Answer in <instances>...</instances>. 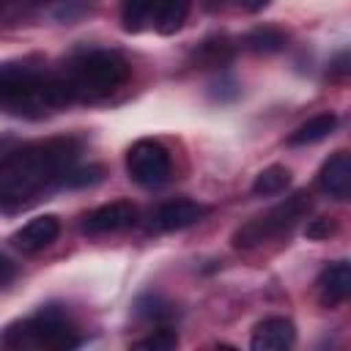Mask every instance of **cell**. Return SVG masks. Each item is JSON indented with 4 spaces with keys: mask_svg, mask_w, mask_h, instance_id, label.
<instances>
[{
    "mask_svg": "<svg viewBox=\"0 0 351 351\" xmlns=\"http://www.w3.org/2000/svg\"><path fill=\"white\" fill-rule=\"evenodd\" d=\"M82 143L71 134L22 143L0 159V208L25 211L58 186H66L69 170L77 165Z\"/></svg>",
    "mask_w": 351,
    "mask_h": 351,
    "instance_id": "cell-1",
    "label": "cell"
},
{
    "mask_svg": "<svg viewBox=\"0 0 351 351\" xmlns=\"http://www.w3.org/2000/svg\"><path fill=\"white\" fill-rule=\"evenodd\" d=\"M0 101L22 118H44L71 104L66 82L58 74L36 69L25 60L0 66Z\"/></svg>",
    "mask_w": 351,
    "mask_h": 351,
    "instance_id": "cell-2",
    "label": "cell"
},
{
    "mask_svg": "<svg viewBox=\"0 0 351 351\" xmlns=\"http://www.w3.org/2000/svg\"><path fill=\"white\" fill-rule=\"evenodd\" d=\"M71 101H99L129 80V63L115 49H85L60 71Z\"/></svg>",
    "mask_w": 351,
    "mask_h": 351,
    "instance_id": "cell-3",
    "label": "cell"
},
{
    "mask_svg": "<svg viewBox=\"0 0 351 351\" xmlns=\"http://www.w3.org/2000/svg\"><path fill=\"white\" fill-rule=\"evenodd\" d=\"M0 340L8 348H47V351H69L80 346L77 329L66 321V315L55 304L44 307L33 318L5 326Z\"/></svg>",
    "mask_w": 351,
    "mask_h": 351,
    "instance_id": "cell-4",
    "label": "cell"
},
{
    "mask_svg": "<svg viewBox=\"0 0 351 351\" xmlns=\"http://www.w3.org/2000/svg\"><path fill=\"white\" fill-rule=\"evenodd\" d=\"M310 211H313V197H310V192L299 189L291 197H285L282 203L271 206L266 214H258V217L247 219L241 228H236L230 241L236 250H252L263 241L288 236L296 228V222L304 219Z\"/></svg>",
    "mask_w": 351,
    "mask_h": 351,
    "instance_id": "cell-5",
    "label": "cell"
},
{
    "mask_svg": "<svg viewBox=\"0 0 351 351\" xmlns=\"http://www.w3.org/2000/svg\"><path fill=\"white\" fill-rule=\"evenodd\" d=\"M126 173L134 184L154 189L170 178V154L159 140H137L126 151Z\"/></svg>",
    "mask_w": 351,
    "mask_h": 351,
    "instance_id": "cell-6",
    "label": "cell"
},
{
    "mask_svg": "<svg viewBox=\"0 0 351 351\" xmlns=\"http://www.w3.org/2000/svg\"><path fill=\"white\" fill-rule=\"evenodd\" d=\"M206 214H208V206H203V203H197V200H189V197H178V200L159 203V206L148 214L145 228H148L151 233L184 230V228L200 222Z\"/></svg>",
    "mask_w": 351,
    "mask_h": 351,
    "instance_id": "cell-7",
    "label": "cell"
},
{
    "mask_svg": "<svg viewBox=\"0 0 351 351\" xmlns=\"http://www.w3.org/2000/svg\"><path fill=\"white\" fill-rule=\"evenodd\" d=\"M137 219H140V211L132 200H112V203H104V206L93 208L90 214H85L82 217V230L90 233V236L115 233V230L137 225Z\"/></svg>",
    "mask_w": 351,
    "mask_h": 351,
    "instance_id": "cell-8",
    "label": "cell"
},
{
    "mask_svg": "<svg viewBox=\"0 0 351 351\" xmlns=\"http://www.w3.org/2000/svg\"><path fill=\"white\" fill-rule=\"evenodd\" d=\"M315 293H318V302L324 307H337L348 299L351 293V266L348 261H335V263H326L315 280Z\"/></svg>",
    "mask_w": 351,
    "mask_h": 351,
    "instance_id": "cell-9",
    "label": "cell"
},
{
    "mask_svg": "<svg viewBox=\"0 0 351 351\" xmlns=\"http://www.w3.org/2000/svg\"><path fill=\"white\" fill-rule=\"evenodd\" d=\"M58 236H60V219L55 214H44V217H36L27 225H22L11 236V241L19 252L33 255V252H41L44 247H49Z\"/></svg>",
    "mask_w": 351,
    "mask_h": 351,
    "instance_id": "cell-10",
    "label": "cell"
},
{
    "mask_svg": "<svg viewBox=\"0 0 351 351\" xmlns=\"http://www.w3.org/2000/svg\"><path fill=\"white\" fill-rule=\"evenodd\" d=\"M296 343V326L291 318L282 315H271L263 318L255 329H252V340L250 348L252 351H285Z\"/></svg>",
    "mask_w": 351,
    "mask_h": 351,
    "instance_id": "cell-11",
    "label": "cell"
},
{
    "mask_svg": "<svg viewBox=\"0 0 351 351\" xmlns=\"http://www.w3.org/2000/svg\"><path fill=\"white\" fill-rule=\"evenodd\" d=\"M318 189L335 200H346L351 192V154L335 151L318 170Z\"/></svg>",
    "mask_w": 351,
    "mask_h": 351,
    "instance_id": "cell-12",
    "label": "cell"
},
{
    "mask_svg": "<svg viewBox=\"0 0 351 351\" xmlns=\"http://www.w3.org/2000/svg\"><path fill=\"white\" fill-rule=\"evenodd\" d=\"M233 55H236V47L225 33H214L192 49V60L203 69H222L233 60Z\"/></svg>",
    "mask_w": 351,
    "mask_h": 351,
    "instance_id": "cell-13",
    "label": "cell"
},
{
    "mask_svg": "<svg viewBox=\"0 0 351 351\" xmlns=\"http://www.w3.org/2000/svg\"><path fill=\"white\" fill-rule=\"evenodd\" d=\"M192 0H156V11H154V27L162 36H173L184 27L186 16H189Z\"/></svg>",
    "mask_w": 351,
    "mask_h": 351,
    "instance_id": "cell-14",
    "label": "cell"
},
{
    "mask_svg": "<svg viewBox=\"0 0 351 351\" xmlns=\"http://www.w3.org/2000/svg\"><path fill=\"white\" fill-rule=\"evenodd\" d=\"M337 126V115L335 112H318L310 121H304L299 129H293L288 134V145H313L324 137H329Z\"/></svg>",
    "mask_w": 351,
    "mask_h": 351,
    "instance_id": "cell-15",
    "label": "cell"
},
{
    "mask_svg": "<svg viewBox=\"0 0 351 351\" xmlns=\"http://www.w3.org/2000/svg\"><path fill=\"white\" fill-rule=\"evenodd\" d=\"M241 44H244L250 52H255V55H274V52L285 49L288 36H285L280 27H274V25H261V27L250 30V33L241 38Z\"/></svg>",
    "mask_w": 351,
    "mask_h": 351,
    "instance_id": "cell-16",
    "label": "cell"
},
{
    "mask_svg": "<svg viewBox=\"0 0 351 351\" xmlns=\"http://www.w3.org/2000/svg\"><path fill=\"white\" fill-rule=\"evenodd\" d=\"M156 0H123L121 3V25L126 33L145 30L148 22H154Z\"/></svg>",
    "mask_w": 351,
    "mask_h": 351,
    "instance_id": "cell-17",
    "label": "cell"
},
{
    "mask_svg": "<svg viewBox=\"0 0 351 351\" xmlns=\"http://www.w3.org/2000/svg\"><path fill=\"white\" fill-rule=\"evenodd\" d=\"M291 184V170L282 167V165H269L263 167L255 181H252V195L258 197H269V195H280L285 192V186Z\"/></svg>",
    "mask_w": 351,
    "mask_h": 351,
    "instance_id": "cell-18",
    "label": "cell"
},
{
    "mask_svg": "<svg viewBox=\"0 0 351 351\" xmlns=\"http://www.w3.org/2000/svg\"><path fill=\"white\" fill-rule=\"evenodd\" d=\"M134 313H137L143 321L162 324V321H167V318L176 315V307H173V302H167V299L159 296V293H143V296L134 302Z\"/></svg>",
    "mask_w": 351,
    "mask_h": 351,
    "instance_id": "cell-19",
    "label": "cell"
},
{
    "mask_svg": "<svg viewBox=\"0 0 351 351\" xmlns=\"http://www.w3.org/2000/svg\"><path fill=\"white\" fill-rule=\"evenodd\" d=\"M134 348H140V351H173V348H178V332L170 326H159L151 335L140 337L134 343Z\"/></svg>",
    "mask_w": 351,
    "mask_h": 351,
    "instance_id": "cell-20",
    "label": "cell"
},
{
    "mask_svg": "<svg viewBox=\"0 0 351 351\" xmlns=\"http://www.w3.org/2000/svg\"><path fill=\"white\" fill-rule=\"evenodd\" d=\"M101 165H88V167H71L66 176V186H85V184H96L101 178Z\"/></svg>",
    "mask_w": 351,
    "mask_h": 351,
    "instance_id": "cell-21",
    "label": "cell"
},
{
    "mask_svg": "<svg viewBox=\"0 0 351 351\" xmlns=\"http://www.w3.org/2000/svg\"><path fill=\"white\" fill-rule=\"evenodd\" d=\"M337 233V219L335 217H318V219H310L307 228H304V236L313 239V241H321V239H329Z\"/></svg>",
    "mask_w": 351,
    "mask_h": 351,
    "instance_id": "cell-22",
    "label": "cell"
},
{
    "mask_svg": "<svg viewBox=\"0 0 351 351\" xmlns=\"http://www.w3.org/2000/svg\"><path fill=\"white\" fill-rule=\"evenodd\" d=\"M14 277H16V266L11 263V258H5V255L0 252V288L11 285V282H14Z\"/></svg>",
    "mask_w": 351,
    "mask_h": 351,
    "instance_id": "cell-23",
    "label": "cell"
},
{
    "mask_svg": "<svg viewBox=\"0 0 351 351\" xmlns=\"http://www.w3.org/2000/svg\"><path fill=\"white\" fill-rule=\"evenodd\" d=\"M346 63H348V52H340V55H337V60L332 63V66H335V74H337V77H343V74L348 71V66H346Z\"/></svg>",
    "mask_w": 351,
    "mask_h": 351,
    "instance_id": "cell-24",
    "label": "cell"
},
{
    "mask_svg": "<svg viewBox=\"0 0 351 351\" xmlns=\"http://www.w3.org/2000/svg\"><path fill=\"white\" fill-rule=\"evenodd\" d=\"M239 3H241L247 11H261V8H266L271 0H239Z\"/></svg>",
    "mask_w": 351,
    "mask_h": 351,
    "instance_id": "cell-25",
    "label": "cell"
}]
</instances>
